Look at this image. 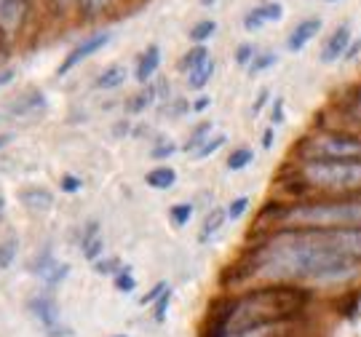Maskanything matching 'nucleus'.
I'll return each mask as SVG.
<instances>
[{"label":"nucleus","mask_w":361,"mask_h":337,"mask_svg":"<svg viewBox=\"0 0 361 337\" xmlns=\"http://www.w3.org/2000/svg\"><path fill=\"white\" fill-rule=\"evenodd\" d=\"M257 51H259L257 43H238V46H235V54H233V59H235V65L246 70L249 62L257 56Z\"/></svg>","instance_id":"30"},{"label":"nucleus","mask_w":361,"mask_h":337,"mask_svg":"<svg viewBox=\"0 0 361 337\" xmlns=\"http://www.w3.org/2000/svg\"><path fill=\"white\" fill-rule=\"evenodd\" d=\"M273 142H276V129H273V126H268V129H265V134H262V147H265V150H271Z\"/></svg>","instance_id":"43"},{"label":"nucleus","mask_w":361,"mask_h":337,"mask_svg":"<svg viewBox=\"0 0 361 337\" xmlns=\"http://www.w3.org/2000/svg\"><path fill=\"white\" fill-rule=\"evenodd\" d=\"M324 3H340V0H324Z\"/></svg>","instance_id":"50"},{"label":"nucleus","mask_w":361,"mask_h":337,"mask_svg":"<svg viewBox=\"0 0 361 337\" xmlns=\"http://www.w3.org/2000/svg\"><path fill=\"white\" fill-rule=\"evenodd\" d=\"M67 276H70V265H67V262H56V265H54L51 271L46 273L43 278H46V284L49 286H59Z\"/></svg>","instance_id":"35"},{"label":"nucleus","mask_w":361,"mask_h":337,"mask_svg":"<svg viewBox=\"0 0 361 337\" xmlns=\"http://www.w3.org/2000/svg\"><path fill=\"white\" fill-rule=\"evenodd\" d=\"M171 298H174V292H171V286H164V292L153 300V321L155 324H164L169 316V305H171Z\"/></svg>","instance_id":"26"},{"label":"nucleus","mask_w":361,"mask_h":337,"mask_svg":"<svg viewBox=\"0 0 361 337\" xmlns=\"http://www.w3.org/2000/svg\"><path fill=\"white\" fill-rule=\"evenodd\" d=\"M214 73H217V62L209 56V59H204L201 65H195L190 73H188V86L193 91H204L209 86V80L214 78Z\"/></svg>","instance_id":"16"},{"label":"nucleus","mask_w":361,"mask_h":337,"mask_svg":"<svg viewBox=\"0 0 361 337\" xmlns=\"http://www.w3.org/2000/svg\"><path fill=\"white\" fill-rule=\"evenodd\" d=\"M177 150H180V147H177L174 140H161V142L150 150V158H153V161H166V158L177 156Z\"/></svg>","instance_id":"31"},{"label":"nucleus","mask_w":361,"mask_h":337,"mask_svg":"<svg viewBox=\"0 0 361 337\" xmlns=\"http://www.w3.org/2000/svg\"><path fill=\"white\" fill-rule=\"evenodd\" d=\"M30 313L40 321V326L46 329L49 337H70V329L62 326V313L59 305L51 298H35L30 302Z\"/></svg>","instance_id":"7"},{"label":"nucleus","mask_w":361,"mask_h":337,"mask_svg":"<svg viewBox=\"0 0 361 337\" xmlns=\"http://www.w3.org/2000/svg\"><path fill=\"white\" fill-rule=\"evenodd\" d=\"M310 161H345V158H361V137L353 134H335L326 131L313 137L305 147Z\"/></svg>","instance_id":"5"},{"label":"nucleus","mask_w":361,"mask_h":337,"mask_svg":"<svg viewBox=\"0 0 361 337\" xmlns=\"http://www.w3.org/2000/svg\"><path fill=\"white\" fill-rule=\"evenodd\" d=\"M8 142H11V134H0V150H3Z\"/></svg>","instance_id":"47"},{"label":"nucleus","mask_w":361,"mask_h":337,"mask_svg":"<svg viewBox=\"0 0 361 337\" xmlns=\"http://www.w3.org/2000/svg\"><path fill=\"white\" fill-rule=\"evenodd\" d=\"M155 99V86H145L142 91H137L134 97H129V102H126V110H129L131 116H137V113H142L147 110Z\"/></svg>","instance_id":"22"},{"label":"nucleus","mask_w":361,"mask_h":337,"mask_svg":"<svg viewBox=\"0 0 361 337\" xmlns=\"http://www.w3.org/2000/svg\"><path fill=\"white\" fill-rule=\"evenodd\" d=\"M62 190L65 193H78L80 190V180L78 177H62Z\"/></svg>","instance_id":"41"},{"label":"nucleus","mask_w":361,"mask_h":337,"mask_svg":"<svg viewBox=\"0 0 361 337\" xmlns=\"http://www.w3.org/2000/svg\"><path fill=\"white\" fill-rule=\"evenodd\" d=\"M113 286H116L118 292H134V286H137V278H134L131 268H121V271L116 273V281H113Z\"/></svg>","instance_id":"33"},{"label":"nucleus","mask_w":361,"mask_h":337,"mask_svg":"<svg viewBox=\"0 0 361 337\" xmlns=\"http://www.w3.org/2000/svg\"><path fill=\"white\" fill-rule=\"evenodd\" d=\"M209 56H212V51H209L207 43H195V46H190V49H188V51L180 56V62H177V70L188 75V73H190L195 65H201V62H204V59H209Z\"/></svg>","instance_id":"17"},{"label":"nucleus","mask_w":361,"mask_h":337,"mask_svg":"<svg viewBox=\"0 0 361 337\" xmlns=\"http://www.w3.org/2000/svg\"><path fill=\"white\" fill-rule=\"evenodd\" d=\"M322 27H324L322 16H308V19H300L297 25H292L289 35H286V51L300 54L305 46H308L310 40L322 32Z\"/></svg>","instance_id":"9"},{"label":"nucleus","mask_w":361,"mask_h":337,"mask_svg":"<svg viewBox=\"0 0 361 337\" xmlns=\"http://www.w3.org/2000/svg\"><path fill=\"white\" fill-rule=\"evenodd\" d=\"M281 19H284V6L276 3V0H265V3L252 6L244 13V30L246 32H257L265 25H279Z\"/></svg>","instance_id":"8"},{"label":"nucleus","mask_w":361,"mask_h":337,"mask_svg":"<svg viewBox=\"0 0 361 337\" xmlns=\"http://www.w3.org/2000/svg\"><path fill=\"white\" fill-rule=\"evenodd\" d=\"M271 121L273 123H281V121H284V99H281V97H276V99H273Z\"/></svg>","instance_id":"39"},{"label":"nucleus","mask_w":361,"mask_h":337,"mask_svg":"<svg viewBox=\"0 0 361 337\" xmlns=\"http://www.w3.org/2000/svg\"><path fill=\"white\" fill-rule=\"evenodd\" d=\"M16 78V73H13V67H8V70H0V89H6L11 80Z\"/></svg>","instance_id":"44"},{"label":"nucleus","mask_w":361,"mask_h":337,"mask_svg":"<svg viewBox=\"0 0 361 337\" xmlns=\"http://www.w3.org/2000/svg\"><path fill=\"white\" fill-rule=\"evenodd\" d=\"M281 220L302 228H361V195L292 207L286 209Z\"/></svg>","instance_id":"3"},{"label":"nucleus","mask_w":361,"mask_h":337,"mask_svg":"<svg viewBox=\"0 0 361 337\" xmlns=\"http://www.w3.org/2000/svg\"><path fill=\"white\" fill-rule=\"evenodd\" d=\"M110 40H113V32H110V30H99V32L89 35L86 40H80L78 46H73V49L67 51V56L62 59V65L56 67V78H65V75H70L78 65H83V62H86V59H91L94 54L102 51Z\"/></svg>","instance_id":"6"},{"label":"nucleus","mask_w":361,"mask_h":337,"mask_svg":"<svg viewBox=\"0 0 361 337\" xmlns=\"http://www.w3.org/2000/svg\"><path fill=\"white\" fill-rule=\"evenodd\" d=\"M164 281H161V284H155L153 289H150V292H147V295H142V300H140V305H153V300L158 298V295H161V292H164Z\"/></svg>","instance_id":"40"},{"label":"nucleus","mask_w":361,"mask_h":337,"mask_svg":"<svg viewBox=\"0 0 361 337\" xmlns=\"http://www.w3.org/2000/svg\"><path fill=\"white\" fill-rule=\"evenodd\" d=\"M16 255H19V238H16V235H6V238H0V271L11 268Z\"/></svg>","instance_id":"23"},{"label":"nucleus","mask_w":361,"mask_h":337,"mask_svg":"<svg viewBox=\"0 0 361 337\" xmlns=\"http://www.w3.org/2000/svg\"><path fill=\"white\" fill-rule=\"evenodd\" d=\"M19 201L25 204L30 212H49L54 207V193L49 188H40V185H30L19 190Z\"/></svg>","instance_id":"14"},{"label":"nucleus","mask_w":361,"mask_h":337,"mask_svg":"<svg viewBox=\"0 0 361 337\" xmlns=\"http://www.w3.org/2000/svg\"><path fill=\"white\" fill-rule=\"evenodd\" d=\"M110 337H129V335H110Z\"/></svg>","instance_id":"51"},{"label":"nucleus","mask_w":361,"mask_h":337,"mask_svg":"<svg viewBox=\"0 0 361 337\" xmlns=\"http://www.w3.org/2000/svg\"><path fill=\"white\" fill-rule=\"evenodd\" d=\"M169 217H171V225H177V228H185L190 217H193V204H188V201H180V204H174V207L169 209Z\"/></svg>","instance_id":"28"},{"label":"nucleus","mask_w":361,"mask_h":337,"mask_svg":"<svg viewBox=\"0 0 361 337\" xmlns=\"http://www.w3.org/2000/svg\"><path fill=\"white\" fill-rule=\"evenodd\" d=\"M222 145H225V137H209V140L201 145V147H195L193 158H195V161H204V158L214 156V150H219Z\"/></svg>","instance_id":"32"},{"label":"nucleus","mask_w":361,"mask_h":337,"mask_svg":"<svg viewBox=\"0 0 361 337\" xmlns=\"http://www.w3.org/2000/svg\"><path fill=\"white\" fill-rule=\"evenodd\" d=\"M225 220H228V212L222 207H214L212 212H209L207 217H204V222H201V233H198V241L201 244H207L212 235L217 233L219 228L225 225Z\"/></svg>","instance_id":"18"},{"label":"nucleus","mask_w":361,"mask_h":337,"mask_svg":"<svg viewBox=\"0 0 361 337\" xmlns=\"http://www.w3.org/2000/svg\"><path fill=\"white\" fill-rule=\"evenodd\" d=\"M359 110H361V94H359Z\"/></svg>","instance_id":"52"},{"label":"nucleus","mask_w":361,"mask_h":337,"mask_svg":"<svg viewBox=\"0 0 361 337\" xmlns=\"http://www.w3.org/2000/svg\"><path fill=\"white\" fill-rule=\"evenodd\" d=\"M271 99V91H262L257 97V102H255V107H252V116H259L262 113V107H265V102Z\"/></svg>","instance_id":"42"},{"label":"nucleus","mask_w":361,"mask_h":337,"mask_svg":"<svg viewBox=\"0 0 361 337\" xmlns=\"http://www.w3.org/2000/svg\"><path fill=\"white\" fill-rule=\"evenodd\" d=\"M145 182H147V188H153V190H169V188L177 182V171L171 166H155L153 171L145 174Z\"/></svg>","instance_id":"20"},{"label":"nucleus","mask_w":361,"mask_h":337,"mask_svg":"<svg viewBox=\"0 0 361 337\" xmlns=\"http://www.w3.org/2000/svg\"><path fill=\"white\" fill-rule=\"evenodd\" d=\"M123 80H126V70L121 65H110L104 67L102 73L97 75V89L99 91H116L123 86Z\"/></svg>","instance_id":"19"},{"label":"nucleus","mask_w":361,"mask_h":337,"mask_svg":"<svg viewBox=\"0 0 361 337\" xmlns=\"http://www.w3.org/2000/svg\"><path fill=\"white\" fill-rule=\"evenodd\" d=\"M225 212H228V220H241L246 212H249V195H238V198H233Z\"/></svg>","instance_id":"34"},{"label":"nucleus","mask_w":361,"mask_h":337,"mask_svg":"<svg viewBox=\"0 0 361 337\" xmlns=\"http://www.w3.org/2000/svg\"><path fill=\"white\" fill-rule=\"evenodd\" d=\"M259 273L273 281H316L335 284L348 281L361 271L359 259L332 249L322 228L286 233L273 238L257 257Z\"/></svg>","instance_id":"1"},{"label":"nucleus","mask_w":361,"mask_h":337,"mask_svg":"<svg viewBox=\"0 0 361 337\" xmlns=\"http://www.w3.org/2000/svg\"><path fill=\"white\" fill-rule=\"evenodd\" d=\"M30 0H0V32H16L25 25Z\"/></svg>","instance_id":"11"},{"label":"nucleus","mask_w":361,"mask_h":337,"mask_svg":"<svg viewBox=\"0 0 361 337\" xmlns=\"http://www.w3.org/2000/svg\"><path fill=\"white\" fill-rule=\"evenodd\" d=\"M209 104H212V99H209V97H198V99H195L190 107H193V113H204Z\"/></svg>","instance_id":"45"},{"label":"nucleus","mask_w":361,"mask_h":337,"mask_svg":"<svg viewBox=\"0 0 361 337\" xmlns=\"http://www.w3.org/2000/svg\"><path fill=\"white\" fill-rule=\"evenodd\" d=\"M110 6H113V0H78V11L83 13L86 19L99 16V13H104Z\"/></svg>","instance_id":"29"},{"label":"nucleus","mask_w":361,"mask_h":337,"mask_svg":"<svg viewBox=\"0 0 361 337\" xmlns=\"http://www.w3.org/2000/svg\"><path fill=\"white\" fill-rule=\"evenodd\" d=\"M102 235H99V222H89L86 225V231H83V238H80V252H83V257L94 262V259H99L102 255Z\"/></svg>","instance_id":"15"},{"label":"nucleus","mask_w":361,"mask_h":337,"mask_svg":"<svg viewBox=\"0 0 361 337\" xmlns=\"http://www.w3.org/2000/svg\"><path fill=\"white\" fill-rule=\"evenodd\" d=\"M54 6L59 11H73V8H78V0H54Z\"/></svg>","instance_id":"46"},{"label":"nucleus","mask_w":361,"mask_h":337,"mask_svg":"<svg viewBox=\"0 0 361 337\" xmlns=\"http://www.w3.org/2000/svg\"><path fill=\"white\" fill-rule=\"evenodd\" d=\"M54 265H56V257H54L51 252H43V255H40V259H38V262H35V265H32V271L38 273V276H46V273L51 271Z\"/></svg>","instance_id":"37"},{"label":"nucleus","mask_w":361,"mask_h":337,"mask_svg":"<svg viewBox=\"0 0 361 337\" xmlns=\"http://www.w3.org/2000/svg\"><path fill=\"white\" fill-rule=\"evenodd\" d=\"M289 300L271 298V295H255V298L238 300L231 308V313L222 319V335L235 337V335H249V332H259L268 329L273 321L289 316Z\"/></svg>","instance_id":"2"},{"label":"nucleus","mask_w":361,"mask_h":337,"mask_svg":"<svg viewBox=\"0 0 361 337\" xmlns=\"http://www.w3.org/2000/svg\"><path fill=\"white\" fill-rule=\"evenodd\" d=\"M40 110H46V97L40 89H30L25 91L22 97H16L11 102V116L13 118H25V116H35Z\"/></svg>","instance_id":"12"},{"label":"nucleus","mask_w":361,"mask_h":337,"mask_svg":"<svg viewBox=\"0 0 361 337\" xmlns=\"http://www.w3.org/2000/svg\"><path fill=\"white\" fill-rule=\"evenodd\" d=\"M91 268H94L97 273H102V276H110V273L116 276V273L121 271V259H118V257L94 259V262H91Z\"/></svg>","instance_id":"36"},{"label":"nucleus","mask_w":361,"mask_h":337,"mask_svg":"<svg viewBox=\"0 0 361 337\" xmlns=\"http://www.w3.org/2000/svg\"><path fill=\"white\" fill-rule=\"evenodd\" d=\"M158 67H161V46L150 43V46H147V49H145V51L137 56L134 78L140 80V83H147V80H150L155 73H158Z\"/></svg>","instance_id":"13"},{"label":"nucleus","mask_w":361,"mask_h":337,"mask_svg":"<svg viewBox=\"0 0 361 337\" xmlns=\"http://www.w3.org/2000/svg\"><path fill=\"white\" fill-rule=\"evenodd\" d=\"M198 3H201V6H207V8H209V6H217L219 0H198Z\"/></svg>","instance_id":"48"},{"label":"nucleus","mask_w":361,"mask_h":337,"mask_svg":"<svg viewBox=\"0 0 361 337\" xmlns=\"http://www.w3.org/2000/svg\"><path fill=\"white\" fill-rule=\"evenodd\" d=\"M359 56H361V38H353L348 43V49H345V54H343V62H353Z\"/></svg>","instance_id":"38"},{"label":"nucleus","mask_w":361,"mask_h":337,"mask_svg":"<svg viewBox=\"0 0 361 337\" xmlns=\"http://www.w3.org/2000/svg\"><path fill=\"white\" fill-rule=\"evenodd\" d=\"M0 217H3V195H0Z\"/></svg>","instance_id":"49"},{"label":"nucleus","mask_w":361,"mask_h":337,"mask_svg":"<svg viewBox=\"0 0 361 337\" xmlns=\"http://www.w3.org/2000/svg\"><path fill=\"white\" fill-rule=\"evenodd\" d=\"M305 180L324 190H361V158L345 161H310L302 168Z\"/></svg>","instance_id":"4"},{"label":"nucleus","mask_w":361,"mask_h":337,"mask_svg":"<svg viewBox=\"0 0 361 337\" xmlns=\"http://www.w3.org/2000/svg\"><path fill=\"white\" fill-rule=\"evenodd\" d=\"M276 62H279V54L276 51H257V56L246 67V73H249V75H262V73H268Z\"/></svg>","instance_id":"24"},{"label":"nucleus","mask_w":361,"mask_h":337,"mask_svg":"<svg viewBox=\"0 0 361 337\" xmlns=\"http://www.w3.org/2000/svg\"><path fill=\"white\" fill-rule=\"evenodd\" d=\"M252 161H255V150H252V147H235L233 153H228L225 166H228V171H241V168H246Z\"/></svg>","instance_id":"25"},{"label":"nucleus","mask_w":361,"mask_h":337,"mask_svg":"<svg viewBox=\"0 0 361 337\" xmlns=\"http://www.w3.org/2000/svg\"><path fill=\"white\" fill-rule=\"evenodd\" d=\"M214 32H217V22L214 19H201V22H195L188 30V38L193 40V43H209V40L214 38Z\"/></svg>","instance_id":"21"},{"label":"nucleus","mask_w":361,"mask_h":337,"mask_svg":"<svg viewBox=\"0 0 361 337\" xmlns=\"http://www.w3.org/2000/svg\"><path fill=\"white\" fill-rule=\"evenodd\" d=\"M212 129H214V123H212V121H204V123H198V126L193 129V134L188 137V142L182 145V150H185V153H190V150H195V147H201V145L209 140Z\"/></svg>","instance_id":"27"},{"label":"nucleus","mask_w":361,"mask_h":337,"mask_svg":"<svg viewBox=\"0 0 361 337\" xmlns=\"http://www.w3.org/2000/svg\"><path fill=\"white\" fill-rule=\"evenodd\" d=\"M350 40H353V30H350L348 22H343L340 27H335V32L324 40V46H322V65H335V62H340Z\"/></svg>","instance_id":"10"}]
</instances>
